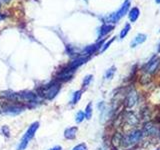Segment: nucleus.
<instances>
[{
  "mask_svg": "<svg viewBox=\"0 0 160 150\" xmlns=\"http://www.w3.org/2000/svg\"><path fill=\"white\" fill-rule=\"evenodd\" d=\"M2 133H3L4 135H6L7 137H9L10 132H9V129H8L7 126H3V127H2Z\"/></svg>",
  "mask_w": 160,
  "mask_h": 150,
  "instance_id": "bb28decb",
  "label": "nucleus"
},
{
  "mask_svg": "<svg viewBox=\"0 0 160 150\" xmlns=\"http://www.w3.org/2000/svg\"><path fill=\"white\" fill-rule=\"evenodd\" d=\"M103 42H104V40H102V41H100V42H98V43H96V44L89 45V46H87L86 48H84V49H83V51H82L83 56H89V55H91V54L95 53V52H96L97 50L103 45Z\"/></svg>",
  "mask_w": 160,
  "mask_h": 150,
  "instance_id": "9d476101",
  "label": "nucleus"
},
{
  "mask_svg": "<svg viewBox=\"0 0 160 150\" xmlns=\"http://www.w3.org/2000/svg\"><path fill=\"white\" fill-rule=\"evenodd\" d=\"M124 120L130 126H135L138 123V117L134 112H127L124 116Z\"/></svg>",
  "mask_w": 160,
  "mask_h": 150,
  "instance_id": "ddd939ff",
  "label": "nucleus"
},
{
  "mask_svg": "<svg viewBox=\"0 0 160 150\" xmlns=\"http://www.w3.org/2000/svg\"><path fill=\"white\" fill-rule=\"evenodd\" d=\"M115 71H116V68H115L114 66H112L111 68H109L106 71V73H105V78H106L107 80L112 79V77L114 76Z\"/></svg>",
  "mask_w": 160,
  "mask_h": 150,
  "instance_id": "4be33fe9",
  "label": "nucleus"
},
{
  "mask_svg": "<svg viewBox=\"0 0 160 150\" xmlns=\"http://www.w3.org/2000/svg\"><path fill=\"white\" fill-rule=\"evenodd\" d=\"M5 18V16H4V15H2L1 13H0V21H1V20H3Z\"/></svg>",
  "mask_w": 160,
  "mask_h": 150,
  "instance_id": "c85d7f7f",
  "label": "nucleus"
},
{
  "mask_svg": "<svg viewBox=\"0 0 160 150\" xmlns=\"http://www.w3.org/2000/svg\"><path fill=\"white\" fill-rule=\"evenodd\" d=\"M139 15H140V10L138 7H133L132 9H130V11L128 13V17L130 22H136L137 19L139 18Z\"/></svg>",
  "mask_w": 160,
  "mask_h": 150,
  "instance_id": "dca6fc26",
  "label": "nucleus"
},
{
  "mask_svg": "<svg viewBox=\"0 0 160 150\" xmlns=\"http://www.w3.org/2000/svg\"><path fill=\"white\" fill-rule=\"evenodd\" d=\"M92 78H93L92 75H87V76H85L84 79H83V83H82L83 87H87L88 85L90 84V82L92 81Z\"/></svg>",
  "mask_w": 160,
  "mask_h": 150,
  "instance_id": "b1692460",
  "label": "nucleus"
},
{
  "mask_svg": "<svg viewBox=\"0 0 160 150\" xmlns=\"http://www.w3.org/2000/svg\"><path fill=\"white\" fill-rule=\"evenodd\" d=\"M114 39H115V37H113V38H111V39H110L109 40V41L107 42V43H105V44H103L102 45V47H101V49H100V52H104L105 51V50H106L109 46H110V45H111V43L114 41Z\"/></svg>",
  "mask_w": 160,
  "mask_h": 150,
  "instance_id": "393cba45",
  "label": "nucleus"
},
{
  "mask_svg": "<svg viewBox=\"0 0 160 150\" xmlns=\"http://www.w3.org/2000/svg\"><path fill=\"white\" fill-rule=\"evenodd\" d=\"M146 37L147 36L145 34H142V33L137 34L136 36L133 38L132 41H131V44H130V46H131L132 48H134V47L138 46L139 44H142L143 42L146 41Z\"/></svg>",
  "mask_w": 160,
  "mask_h": 150,
  "instance_id": "4468645a",
  "label": "nucleus"
},
{
  "mask_svg": "<svg viewBox=\"0 0 160 150\" xmlns=\"http://www.w3.org/2000/svg\"><path fill=\"white\" fill-rule=\"evenodd\" d=\"M129 7H130V0H125L124 3L122 4V6L120 7L116 12L112 13L110 16H108L106 19H105L106 22L107 23H117L123 16H125V14H127Z\"/></svg>",
  "mask_w": 160,
  "mask_h": 150,
  "instance_id": "f03ea898",
  "label": "nucleus"
},
{
  "mask_svg": "<svg viewBox=\"0 0 160 150\" xmlns=\"http://www.w3.org/2000/svg\"><path fill=\"white\" fill-rule=\"evenodd\" d=\"M160 66V59L155 55L145 65V72L148 74H154Z\"/></svg>",
  "mask_w": 160,
  "mask_h": 150,
  "instance_id": "39448f33",
  "label": "nucleus"
},
{
  "mask_svg": "<svg viewBox=\"0 0 160 150\" xmlns=\"http://www.w3.org/2000/svg\"><path fill=\"white\" fill-rule=\"evenodd\" d=\"M157 150H160V149H157Z\"/></svg>",
  "mask_w": 160,
  "mask_h": 150,
  "instance_id": "2f4dec72",
  "label": "nucleus"
},
{
  "mask_svg": "<svg viewBox=\"0 0 160 150\" xmlns=\"http://www.w3.org/2000/svg\"><path fill=\"white\" fill-rule=\"evenodd\" d=\"M89 60V57L88 56H81V57H78L76 59H74L73 61L70 63L68 65V68L69 69H71V70H74L75 69H77L79 66H81V65H83L84 63H86L87 61Z\"/></svg>",
  "mask_w": 160,
  "mask_h": 150,
  "instance_id": "9b49d317",
  "label": "nucleus"
},
{
  "mask_svg": "<svg viewBox=\"0 0 160 150\" xmlns=\"http://www.w3.org/2000/svg\"><path fill=\"white\" fill-rule=\"evenodd\" d=\"M72 150H87V146L85 143H80V144L76 145Z\"/></svg>",
  "mask_w": 160,
  "mask_h": 150,
  "instance_id": "a878e982",
  "label": "nucleus"
},
{
  "mask_svg": "<svg viewBox=\"0 0 160 150\" xmlns=\"http://www.w3.org/2000/svg\"><path fill=\"white\" fill-rule=\"evenodd\" d=\"M122 136L120 135V133H116V134H114V136L112 137V143L113 145H115V146H118V145L121 144L122 142Z\"/></svg>",
  "mask_w": 160,
  "mask_h": 150,
  "instance_id": "6ab92c4d",
  "label": "nucleus"
},
{
  "mask_svg": "<svg viewBox=\"0 0 160 150\" xmlns=\"http://www.w3.org/2000/svg\"><path fill=\"white\" fill-rule=\"evenodd\" d=\"M114 26L112 24H104L101 26V28H100L99 30V35H98V37L101 39L102 37L104 36H106V35L109 33V32H111L112 30H113Z\"/></svg>",
  "mask_w": 160,
  "mask_h": 150,
  "instance_id": "2eb2a0df",
  "label": "nucleus"
},
{
  "mask_svg": "<svg viewBox=\"0 0 160 150\" xmlns=\"http://www.w3.org/2000/svg\"><path fill=\"white\" fill-rule=\"evenodd\" d=\"M73 70L69 69V68H66V69H63L61 70L58 75L56 76V81L60 82V81H67L70 78L72 77V74H73Z\"/></svg>",
  "mask_w": 160,
  "mask_h": 150,
  "instance_id": "1a4fd4ad",
  "label": "nucleus"
},
{
  "mask_svg": "<svg viewBox=\"0 0 160 150\" xmlns=\"http://www.w3.org/2000/svg\"><path fill=\"white\" fill-rule=\"evenodd\" d=\"M84 115H85V118H86V119L91 118V116H92V103H89L86 106V108H85Z\"/></svg>",
  "mask_w": 160,
  "mask_h": 150,
  "instance_id": "412c9836",
  "label": "nucleus"
},
{
  "mask_svg": "<svg viewBox=\"0 0 160 150\" xmlns=\"http://www.w3.org/2000/svg\"><path fill=\"white\" fill-rule=\"evenodd\" d=\"M81 93H82L81 90H78V91H75V92L73 93L72 100H71V103H72V104H76V103L79 101L80 98H81Z\"/></svg>",
  "mask_w": 160,
  "mask_h": 150,
  "instance_id": "aec40b11",
  "label": "nucleus"
},
{
  "mask_svg": "<svg viewBox=\"0 0 160 150\" xmlns=\"http://www.w3.org/2000/svg\"><path fill=\"white\" fill-rule=\"evenodd\" d=\"M138 102V94L136 91H131L127 94V97L125 99V105L128 108H131L137 104Z\"/></svg>",
  "mask_w": 160,
  "mask_h": 150,
  "instance_id": "6e6552de",
  "label": "nucleus"
},
{
  "mask_svg": "<svg viewBox=\"0 0 160 150\" xmlns=\"http://www.w3.org/2000/svg\"><path fill=\"white\" fill-rule=\"evenodd\" d=\"M38 127H39V123L38 122H34V123H32L31 125H30L29 128L27 129V131L25 132V134L23 135L22 139L20 140V143L18 144V146H17V150H24L25 148L27 147L28 142L34 137V135H35V133H36Z\"/></svg>",
  "mask_w": 160,
  "mask_h": 150,
  "instance_id": "f257e3e1",
  "label": "nucleus"
},
{
  "mask_svg": "<svg viewBox=\"0 0 160 150\" xmlns=\"http://www.w3.org/2000/svg\"><path fill=\"white\" fill-rule=\"evenodd\" d=\"M37 100V96L32 92L23 91L17 93V101L18 102H35Z\"/></svg>",
  "mask_w": 160,
  "mask_h": 150,
  "instance_id": "0eeeda50",
  "label": "nucleus"
},
{
  "mask_svg": "<svg viewBox=\"0 0 160 150\" xmlns=\"http://www.w3.org/2000/svg\"><path fill=\"white\" fill-rule=\"evenodd\" d=\"M155 2H156L157 4H160V0H155Z\"/></svg>",
  "mask_w": 160,
  "mask_h": 150,
  "instance_id": "7c9ffc66",
  "label": "nucleus"
},
{
  "mask_svg": "<svg viewBox=\"0 0 160 150\" xmlns=\"http://www.w3.org/2000/svg\"><path fill=\"white\" fill-rule=\"evenodd\" d=\"M60 88H61V84H60V82L54 81V82H51L50 84L46 85V86L42 89L41 94L44 98L51 100L58 94V92L60 91Z\"/></svg>",
  "mask_w": 160,
  "mask_h": 150,
  "instance_id": "20e7f679",
  "label": "nucleus"
},
{
  "mask_svg": "<svg viewBox=\"0 0 160 150\" xmlns=\"http://www.w3.org/2000/svg\"><path fill=\"white\" fill-rule=\"evenodd\" d=\"M130 28H131V26H130V24H129V23H126V24H125V26L123 27V29L121 30V31H120V34H119L120 39L125 38V36H126V35L128 34Z\"/></svg>",
  "mask_w": 160,
  "mask_h": 150,
  "instance_id": "a211bd4d",
  "label": "nucleus"
},
{
  "mask_svg": "<svg viewBox=\"0 0 160 150\" xmlns=\"http://www.w3.org/2000/svg\"><path fill=\"white\" fill-rule=\"evenodd\" d=\"M144 132L147 135H150V136H156L159 133V128L156 126V125L152 124L151 122H148L144 125Z\"/></svg>",
  "mask_w": 160,
  "mask_h": 150,
  "instance_id": "f8f14e48",
  "label": "nucleus"
},
{
  "mask_svg": "<svg viewBox=\"0 0 160 150\" xmlns=\"http://www.w3.org/2000/svg\"><path fill=\"white\" fill-rule=\"evenodd\" d=\"M85 118V115H84V112L82 111H79L76 113V116H75V121L77 123H81Z\"/></svg>",
  "mask_w": 160,
  "mask_h": 150,
  "instance_id": "5701e85b",
  "label": "nucleus"
},
{
  "mask_svg": "<svg viewBox=\"0 0 160 150\" xmlns=\"http://www.w3.org/2000/svg\"><path fill=\"white\" fill-rule=\"evenodd\" d=\"M2 110L4 114L14 116V115H18L21 113L24 110V107L21 106V105H16V104H7L3 107Z\"/></svg>",
  "mask_w": 160,
  "mask_h": 150,
  "instance_id": "423d86ee",
  "label": "nucleus"
},
{
  "mask_svg": "<svg viewBox=\"0 0 160 150\" xmlns=\"http://www.w3.org/2000/svg\"><path fill=\"white\" fill-rule=\"evenodd\" d=\"M142 136H143V132L141 130H139V129L133 130L132 132H130L126 136H124L122 138L121 144L124 147H130V146H132V145L138 143L140 140L142 139Z\"/></svg>",
  "mask_w": 160,
  "mask_h": 150,
  "instance_id": "7ed1b4c3",
  "label": "nucleus"
},
{
  "mask_svg": "<svg viewBox=\"0 0 160 150\" xmlns=\"http://www.w3.org/2000/svg\"><path fill=\"white\" fill-rule=\"evenodd\" d=\"M10 1V0H2V2H4V3H8Z\"/></svg>",
  "mask_w": 160,
  "mask_h": 150,
  "instance_id": "c756f323",
  "label": "nucleus"
},
{
  "mask_svg": "<svg viewBox=\"0 0 160 150\" xmlns=\"http://www.w3.org/2000/svg\"><path fill=\"white\" fill-rule=\"evenodd\" d=\"M50 150H62V148H61V146H55Z\"/></svg>",
  "mask_w": 160,
  "mask_h": 150,
  "instance_id": "cd10ccee",
  "label": "nucleus"
},
{
  "mask_svg": "<svg viewBox=\"0 0 160 150\" xmlns=\"http://www.w3.org/2000/svg\"><path fill=\"white\" fill-rule=\"evenodd\" d=\"M78 131V128L76 126H73V127H69L65 130L64 132V137L66 139H74L75 136H76Z\"/></svg>",
  "mask_w": 160,
  "mask_h": 150,
  "instance_id": "f3484780",
  "label": "nucleus"
}]
</instances>
